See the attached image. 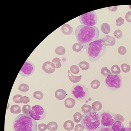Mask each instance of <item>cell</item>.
<instances>
[{"instance_id": "obj_1", "label": "cell", "mask_w": 131, "mask_h": 131, "mask_svg": "<svg viewBox=\"0 0 131 131\" xmlns=\"http://www.w3.org/2000/svg\"><path fill=\"white\" fill-rule=\"evenodd\" d=\"M75 34L78 41L84 45L98 39L100 33L99 29L96 26L80 25L76 27Z\"/></svg>"}, {"instance_id": "obj_5", "label": "cell", "mask_w": 131, "mask_h": 131, "mask_svg": "<svg viewBox=\"0 0 131 131\" xmlns=\"http://www.w3.org/2000/svg\"><path fill=\"white\" fill-rule=\"evenodd\" d=\"M71 93L73 98L81 102L86 101L89 95V89L84 84L74 85L71 89Z\"/></svg>"}, {"instance_id": "obj_32", "label": "cell", "mask_w": 131, "mask_h": 131, "mask_svg": "<svg viewBox=\"0 0 131 131\" xmlns=\"http://www.w3.org/2000/svg\"><path fill=\"white\" fill-rule=\"evenodd\" d=\"M101 73L103 76L106 77L111 74V72L106 67H104L101 69Z\"/></svg>"}, {"instance_id": "obj_37", "label": "cell", "mask_w": 131, "mask_h": 131, "mask_svg": "<svg viewBox=\"0 0 131 131\" xmlns=\"http://www.w3.org/2000/svg\"><path fill=\"white\" fill-rule=\"evenodd\" d=\"M126 51L127 50L126 48L124 46H121L118 48V52L121 55H125L126 53Z\"/></svg>"}, {"instance_id": "obj_29", "label": "cell", "mask_w": 131, "mask_h": 131, "mask_svg": "<svg viewBox=\"0 0 131 131\" xmlns=\"http://www.w3.org/2000/svg\"><path fill=\"white\" fill-rule=\"evenodd\" d=\"M33 96L34 98L40 100L43 98V94L41 91H37L34 92L33 94Z\"/></svg>"}, {"instance_id": "obj_39", "label": "cell", "mask_w": 131, "mask_h": 131, "mask_svg": "<svg viewBox=\"0 0 131 131\" xmlns=\"http://www.w3.org/2000/svg\"><path fill=\"white\" fill-rule=\"evenodd\" d=\"M47 125L43 123L39 124L38 125V129L40 131H45L47 129Z\"/></svg>"}, {"instance_id": "obj_24", "label": "cell", "mask_w": 131, "mask_h": 131, "mask_svg": "<svg viewBox=\"0 0 131 131\" xmlns=\"http://www.w3.org/2000/svg\"><path fill=\"white\" fill-rule=\"evenodd\" d=\"M29 89V86L27 84L24 83L20 84L18 88V89L19 90L24 92L28 91Z\"/></svg>"}, {"instance_id": "obj_9", "label": "cell", "mask_w": 131, "mask_h": 131, "mask_svg": "<svg viewBox=\"0 0 131 131\" xmlns=\"http://www.w3.org/2000/svg\"><path fill=\"white\" fill-rule=\"evenodd\" d=\"M29 116L35 120L44 119L47 116V112L42 106L36 105L32 106L29 112Z\"/></svg>"}, {"instance_id": "obj_15", "label": "cell", "mask_w": 131, "mask_h": 131, "mask_svg": "<svg viewBox=\"0 0 131 131\" xmlns=\"http://www.w3.org/2000/svg\"><path fill=\"white\" fill-rule=\"evenodd\" d=\"M75 104V100L71 97H68L64 101V105L66 108H71Z\"/></svg>"}, {"instance_id": "obj_20", "label": "cell", "mask_w": 131, "mask_h": 131, "mask_svg": "<svg viewBox=\"0 0 131 131\" xmlns=\"http://www.w3.org/2000/svg\"><path fill=\"white\" fill-rule=\"evenodd\" d=\"M47 128L51 131L56 130L58 128L57 123L55 122L52 121L49 122L47 125Z\"/></svg>"}, {"instance_id": "obj_7", "label": "cell", "mask_w": 131, "mask_h": 131, "mask_svg": "<svg viewBox=\"0 0 131 131\" xmlns=\"http://www.w3.org/2000/svg\"><path fill=\"white\" fill-rule=\"evenodd\" d=\"M102 126L111 127L116 120V114L111 111L102 110L99 112Z\"/></svg>"}, {"instance_id": "obj_2", "label": "cell", "mask_w": 131, "mask_h": 131, "mask_svg": "<svg viewBox=\"0 0 131 131\" xmlns=\"http://www.w3.org/2000/svg\"><path fill=\"white\" fill-rule=\"evenodd\" d=\"M83 48L85 49L89 60L91 62H95L100 59L105 54L106 51V47L103 45L101 39H98L83 45Z\"/></svg>"}, {"instance_id": "obj_22", "label": "cell", "mask_w": 131, "mask_h": 131, "mask_svg": "<svg viewBox=\"0 0 131 131\" xmlns=\"http://www.w3.org/2000/svg\"><path fill=\"white\" fill-rule=\"evenodd\" d=\"M102 31L104 33L107 34L110 31V27L109 25L106 23H104L102 25L101 27Z\"/></svg>"}, {"instance_id": "obj_43", "label": "cell", "mask_w": 131, "mask_h": 131, "mask_svg": "<svg viewBox=\"0 0 131 131\" xmlns=\"http://www.w3.org/2000/svg\"><path fill=\"white\" fill-rule=\"evenodd\" d=\"M24 100L23 103L26 104H27L30 101V100L29 98L26 96H23Z\"/></svg>"}, {"instance_id": "obj_23", "label": "cell", "mask_w": 131, "mask_h": 131, "mask_svg": "<svg viewBox=\"0 0 131 131\" xmlns=\"http://www.w3.org/2000/svg\"><path fill=\"white\" fill-rule=\"evenodd\" d=\"M13 101L16 103H23L24 100L23 96L20 94H17L13 98Z\"/></svg>"}, {"instance_id": "obj_19", "label": "cell", "mask_w": 131, "mask_h": 131, "mask_svg": "<svg viewBox=\"0 0 131 131\" xmlns=\"http://www.w3.org/2000/svg\"><path fill=\"white\" fill-rule=\"evenodd\" d=\"M92 106L93 110L96 111L101 110L102 107V105L100 102L96 101L92 103Z\"/></svg>"}, {"instance_id": "obj_46", "label": "cell", "mask_w": 131, "mask_h": 131, "mask_svg": "<svg viewBox=\"0 0 131 131\" xmlns=\"http://www.w3.org/2000/svg\"><path fill=\"white\" fill-rule=\"evenodd\" d=\"M129 6L130 9H131V5H129Z\"/></svg>"}, {"instance_id": "obj_3", "label": "cell", "mask_w": 131, "mask_h": 131, "mask_svg": "<svg viewBox=\"0 0 131 131\" xmlns=\"http://www.w3.org/2000/svg\"><path fill=\"white\" fill-rule=\"evenodd\" d=\"M37 123L30 116L20 114L14 120L12 124L13 131H37Z\"/></svg>"}, {"instance_id": "obj_8", "label": "cell", "mask_w": 131, "mask_h": 131, "mask_svg": "<svg viewBox=\"0 0 131 131\" xmlns=\"http://www.w3.org/2000/svg\"><path fill=\"white\" fill-rule=\"evenodd\" d=\"M79 19L83 25L88 26H94L97 23V17L96 13L93 11L80 16L79 17Z\"/></svg>"}, {"instance_id": "obj_33", "label": "cell", "mask_w": 131, "mask_h": 131, "mask_svg": "<svg viewBox=\"0 0 131 131\" xmlns=\"http://www.w3.org/2000/svg\"><path fill=\"white\" fill-rule=\"evenodd\" d=\"M94 131H113L110 127L101 126L98 127Z\"/></svg>"}, {"instance_id": "obj_26", "label": "cell", "mask_w": 131, "mask_h": 131, "mask_svg": "<svg viewBox=\"0 0 131 131\" xmlns=\"http://www.w3.org/2000/svg\"><path fill=\"white\" fill-rule=\"evenodd\" d=\"M82 115L80 112H75L73 116L74 122L76 123L79 122L82 119Z\"/></svg>"}, {"instance_id": "obj_18", "label": "cell", "mask_w": 131, "mask_h": 131, "mask_svg": "<svg viewBox=\"0 0 131 131\" xmlns=\"http://www.w3.org/2000/svg\"><path fill=\"white\" fill-rule=\"evenodd\" d=\"M10 111L12 113L15 114H18L21 112L20 107L18 105H12L10 107Z\"/></svg>"}, {"instance_id": "obj_40", "label": "cell", "mask_w": 131, "mask_h": 131, "mask_svg": "<svg viewBox=\"0 0 131 131\" xmlns=\"http://www.w3.org/2000/svg\"><path fill=\"white\" fill-rule=\"evenodd\" d=\"M84 129L83 126L80 124L76 125L74 128L75 131H83Z\"/></svg>"}, {"instance_id": "obj_35", "label": "cell", "mask_w": 131, "mask_h": 131, "mask_svg": "<svg viewBox=\"0 0 131 131\" xmlns=\"http://www.w3.org/2000/svg\"><path fill=\"white\" fill-rule=\"evenodd\" d=\"M71 72L75 74H78L80 71L78 67L76 65H72L70 68Z\"/></svg>"}, {"instance_id": "obj_31", "label": "cell", "mask_w": 131, "mask_h": 131, "mask_svg": "<svg viewBox=\"0 0 131 131\" xmlns=\"http://www.w3.org/2000/svg\"><path fill=\"white\" fill-rule=\"evenodd\" d=\"M81 109L82 112L85 113L91 111L92 107L90 105L85 104L82 106Z\"/></svg>"}, {"instance_id": "obj_45", "label": "cell", "mask_w": 131, "mask_h": 131, "mask_svg": "<svg viewBox=\"0 0 131 131\" xmlns=\"http://www.w3.org/2000/svg\"><path fill=\"white\" fill-rule=\"evenodd\" d=\"M122 131H131V127H125Z\"/></svg>"}, {"instance_id": "obj_36", "label": "cell", "mask_w": 131, "mask_h": 131, "mask_svg": "<svg viewBox=\"0 0 131 131\" xmlns=\"http://www.w3.org/2000/svg\"><path fill=\"white\" fill-rule=\"evenodd\" d=\"M113 34L116 38L120 39L122 36V32L119 29L116 30L114 31Z\"/></svg>"}, {"instance_id": "obj_13", "label": "cell", "mask_w": 131, "mask_h": 131, "mask_svg": "<svg viewBox=\"0 0 131 131\" xmlns=\"http://www.w3.org/2000/svg\"><path fill=\"white\" fill-rule=\"evenodd\" d=\"M54 95L55 97L57 99L61 100L65 98L67 93L66 91L64 90L59 89L56 91Z\"/></svg>"}, {"instance_id": "obj_27", "label": "cell", "mask_w": 131, "mask_h": 131, "mask_svg": "<svg viewBox=\"0 0 131 131\" xmlns=\"http://www.w3.org/2000/svg\"><path fill=\"white\" fill-rule=\"evenodd\" d=\"M31 109V106L29 105H24L22 108V113L25 115L29 116V112Z\"/></svg>"}, {"instance_id": "obj_21", "label": "cell", "mask_w": 131, "mask_h": 131, "mask_svg": "<svg viewBox=\"0 0 131 131\" xmlns=\"http://www.w3.org/2000/svg\"><path fill=\"white\" fill-rule=\"evenodd\" d=\"M78 65L82 70H88L90 67L89 63L85 60L80 61Z\"/></svg>"}, {"instance_id": "obj_34", "label": "cell", "mask_w": 131, "mask_h": 131, "mask_svg": "<svg viewBox=\"0 0 131 131\" xmlns=\"http://www.w3.org/2000/svg\"><path fill=\"white\" fill-rule=\"evenodd\" d=\"M121 67L123 72L127 73L130 70V66L126 63H123L121 66Z\"/></svg>"}, {"instance_id": "obj_14", "label": "cell", "mask_w": 131, "mask_h": 131, "mask_svg": "<svg viewBox=\"0 0 131 131\" xmlns=\"http://www.w3.org/2000/svg\"><path fill=\"white\" fill-rule=\"evenodd\" d=\"M111 128L113 131H122L124 128V126L121 121H116L112 125Z\"/></svg>"}, {"instance_id": "obj_28", "label": "cell", "mask_w": 131, "mask_h": 131, "mask_svg": "<svg viewBox=\"0 0 131 131\" xmlns=\"http://www.w3.org/2000/svg\"><path fill=\"white\" fill-rule=\"evenodd\" d=\"M100 81L97 79L93 80L90 83V85L91 88L93 89H97L100 85Z\"/></svg>"}, {"instance_id": "obj_38", "label": "cell", "mask_w": 131, "mask_h": 131, "mask_svg": "<svg viewBox=\"0 0 131 131\" xmlns=\"http://www.w3.org/2000/svg\"><path fill=\"white\" fill-rule=\"evenodd\" d=\"M55 52L58 55H61L65 54V51L64 48H58V47L56 49Z\"/></svg>"}, {"instance_id": "obj_25", "label": "cell", "mask_w": 131, "mask_h": 131, "mask_svg": "<svg viewBox=\"0 0 131 131\" xmlns=\"http://www.w3.org/2000/svg\"><path fill=\"white\" fill-rule=\"evenodd\" d=\"M111 71L113 74H118L121 72L119 67L117 64L113 65L111 68Z\"/></svg>"}, {"instance_id": "obj_4", "label": "cell", "mask_w": 131, "mask_h": 131, "mask_svg": "<svg viewBox=\"0 0 131 131\" xmlns=\"http://www.w3.org/2000/svg\"><path fill=\"white\" fill-rule=\"evenodd\" d=\"M81 123L86 131H93L99 126L101 123L100 114L92 110L82 115Z\"/></svg>"}, {"instance_id": "obj_41", "label": "cell", "mask_w": 131, "mask_h": 131, "mask_svg": "<svg viewBox=\"0 0 131 131\" xmlns=\"http://www.w3.org/2000/svg\"><path fill=\"white\" fill-rule=\"evenodd\" d=\"M116 25L121 26L124 23V19L122 17H119L116 19Z\"/></svg>"}, {"instance_id": "obj_6", "label": "cell", "mask_w": 131, "mask_h": 131, "mask_svg": "<svg viewBox=\"0 0 131 131\" xmlns=\"http://www.w3.org/2000/svg\"><path fill=\"white\" fill-rule=\"evenodd\" d=\"M122 80L119 75L111 74L105 78L104 83L106 87L112 91H116L121 87Z\"/></svg>"}, {"instance_id": "obj_30", "label": "cell", "mask_w": 131, "mask_h": 131, "mask_svg": "<svg viewBox=\"0 0 131 131\" xmlns=\"http://www.w3.org/2000/svg\"><path fill=\"white\" fill-rule=\"evenodd\" d=\"M61 60L59 58L55 57L52 60V62L56 68H59L61 66V63L60 62Z\"/></svg>"}, {"instance_id": "obj_17", "label": "cell", "mask_w": 131, "mask_h": 131, "mask_svg": "<svg viewBox=\"0 0 131 131\" xmlns=\"http://www.w3.org/2000/svg\"><path fill=\"white\" fill-rule=\"evenodd\" d=\"M74 126L73 122L70 120L65 121L63 124V127L66 130L69 131L72 130Z\"/></svg>"}, {"instance_id": "obj_42", "label": "cell", "mask_w": 131, "mask_h": 131, "mask_svg": "<svg viewBox=\"0 0 131 131\" xmlns=\"http://www.w3.org/2000/svg\"><path fill=\"white\" fill-rule=\"evenodd\" d=\"M125 18L127 21L131 23V11H129L126 13Z\"/></svg>"}, {"instance_id": "obj_16", "label": "cell", "mask_w": 131, "mask_h": 131, "mask_svg": "<svg viewBox=\"0 0 131 131\" xmlns=\"http://www.w3.org/2000/svg\"><path fill=\"white\" fill-rule=\"evenodd\" d=\"M68 73L69 79L70 81L72 83H75L78 82L81 79V75L79 76H74L72 74L69 69L68 70Z\"/></svg>"}, {"instance_id": "obj_12", "label": "cell", "mask_w": 131, "mask_h": 131, "mask_svg": "<svg viewBox=\"0 0 131 131\" xmlns=\"http://www.w3.org/2000/svg\"><path fill=\"white\" fill-rule=\"evenodd\" d=\"M104 45L113 46L115 42V39L113 37L106 35L104 37L101 38Z\"/></svg>"}, {"instance_id": "obj_11", "label": "cell", "mask_w": 131, "mask_h": 131, "mask_svg": "<svg viewBox=\"0 0 131 131\" xmlns=\"http://www.w3.org/2000/svg\"><path fill=\"white\" fill-rule=\"evenodd\" d=\"M55 68L54 64L49 61L45 62L42 66V69L43 71L48 74L53 73L55 71Z\"/></svg>"}, {"instance_id": "obj_44", "label": "cell", "mask_w": 131, "mask_h": 131, "mask_svg": "<svg viewBox=\"0 0 131 131\" xmlns=\"http://www.w3.org/2000/svg\"><path fill=\"white\" fill-rule=\"evenodd\" d=\"M107 8L113 12L116 11L117 9V6L108 7Z\"/></svg>"}, {"instance_id": "obj_10", "label": "cell", "mask_w": 131, "mask_h": 131, "mask_svg": "<svg viewBox=\"0 0 131 131\" xmlns=\"http://www.w3.org/2000/svg\"><path fill=\"white\" fill-rule=\"evenodd\" d=\"M35 70V66L31 61L27 60L20 70L19 73L24 77L29 76L31 75Z\"/></svg>"}]
</instances>
